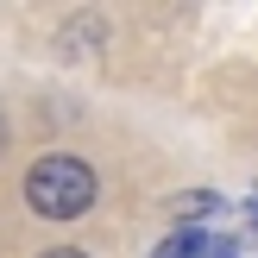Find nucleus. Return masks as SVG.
Wrapping results in <instances>:
<instances>
[{"instance_id": "423d86ee", "label": "nucleus", "mask_w": 258, "mask_h": 258, "mask_svg": "<svg viewBox=\"0 0 258 258\" xmlns=\"http://www.w3.org/2000/svg\"><path fill=\"white\" fill-rule=\"evenodd\" d=\"M0 151H7V120H0Z\"/></svg>"}, {"instance_id": "7ed1b4c3", "label": "nucleus", "mask_w": 258, "mask_h": 258, "mask_svg": "<svg viewBox=\"0 0 258 258\" xmlns=\"http://www.w3.org/2000/svg\"><path fill=\"white\" fill-rule=\"evenodd\" d=\"M101 44H107V19H101V13H76V19H63V32H57L63 57H95Z\"/></svg>"}, {"instance_id": "39448f33", "label": "nucleus", "mask_w": 258, "mask_h": 258, "mask_svg": "<svg viewBox=\"0 0 258 258\" xmlns=\"http://www.w3.org/2000/svg\"><path fill=\"white\" fill-rule=\"evenodd\" d=\"M38 258H88L82 246H50V252H38Z\"/></svg>"}, {"instance_id": "20e7f679", "label": "nucleus", "mask_w": 258, "mask_h": 258, "mask_svg": "<svg viewBox=\"0 0 258 258\" xmlns=\"http://www.w3.org/2000/svg\"><path fill=\"white\" fill-rule=\"evenodd\" d=\"M214 208H221V196H214V189H183V196H170V221H176V227L208 221Z\"/></svg>"}, {"instance_id": "f257e3e1", "label": "nucleus", "mask_w": 258, "mask_h": 258, "mask_svg": "<svg viewBox=\"0 0 258 258\" xmlns=\"http://www.w3.org/2000/svg\"><path fill=\"white\" fill-rule=\"evenodd\" d=\"M95 196H101L95 170L82 158H70V151H50V158H38L25 170V202H32L38 221H76V214L95 208Z\"/></svg>"}, {"instance_id": "f03ea898", "label": "nucleus", "mask_w": 258, "mask_h": 258, "mask_svg": "<svg viewBox=\"0 0 258 258\" xmlns=\"http://www.w3.org/2000/svg\"><path fill=\"white\" fill-rule=\"evenodd\" d=\"M233 252H239V239L202 233V227H176V233L158 246V258H233Z\"/></svg>"}]
</instances>
